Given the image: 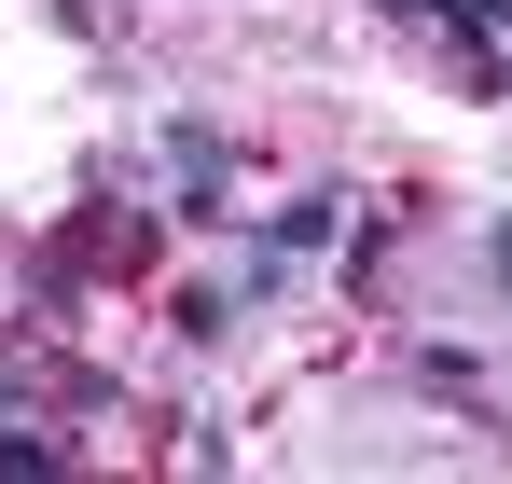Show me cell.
I'll return each instance as SVG.
<instances>
[{"label":"cell","instance_id":"1","mask_svg":"<svg viewBox=\"0 0 512 484\" xmlns=\"http://www.w3.org/2000/svg\"><path fill=\"white\" fill-rule=\"evenodd\" d=\"M167 180H180V222H222V180H236V139H222V125H167Z\"/></svg>","mask_w":512,"mask_h":484},{"label":"cell","instance_id":"2","mask_svg":"<svg viewBox=\"0 0 512 484\" xmlns=\"http://www.w3.org/2000/svg\"><path fill=\"white\" fill-rule=\"evenodd\" d=\"M333 222H346V194H333V180H319V194H291V208L263 222V249L291 263V249H319V236H333Z\"/></svg>","mask_w":512,"mask_h":484},{"label":"cell","instance_id":"3","mask_svg":"<svg viewBox=\"0 0 512 484\" xmlns=\"http://www.w3.org/2000/svg\"><path fill=\"white\" fill-rule=\"evenodd\" d=\"M0 471L42 484V471H70V443H56V429H28V415H0Z\"/></svg>","mask_w":512,"mask_h":484},{"label":"cell","instance_id":"4","mask_svg":"<svg viewBox=\"0 0 512 484\" xmlns=\"http://www.w3.org/2000/svg\"><path fill=\"white\" fill-rule=\"evenodd\" d=\"M443 14H457V28H512V0H443Z\"/></svg>","mask_w":512,"mask_h":484},{"label":"cell","instance_id":"5","mask_svg":"<svg viewBox=\"0 0 512 484\" xmlns=\"http://www.w3.org/2000/svg\"><path fill=\"white\" fill-rule=\"evenodd\" d=\"M485 277H499V291H512V222H499V236H485Z\"/></svg>","mask_w":512,"mask_h":484}]
</instances>
